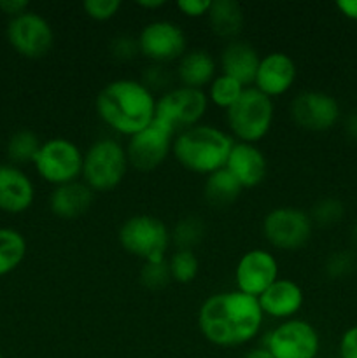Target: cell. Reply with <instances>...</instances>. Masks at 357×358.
<instances>
[{
  "mask_svg": "<svg viewBox=\"0 0 357 358\" xmlns=\"http://www.w3.org/2000/svg\"><path fill=\"white\" fill-rule=\"evenodd\" d=\"M261 308L255 297L240 290L206 297L198 311V327L203 338L219 348H234L251 343L262 327Z\"/></svg>",
  "mask_w": 357,
  "mask_h": 358,
  "instance_id": "1",
  "label": "cell"
},
{
  "mask_svg": "<svg viewBox=\"0 0 357 358\" xmlns=\"http://www.w3.org/2000/svg\"><path fill=\"white\" fill-rule=\"evenodd\" d=\"M94 108L105 126L128 138L156 119V98L136 79H115L105 84L97 94Z\"/></svg>",
  "mask_w": 357,
  "mask_h": 358,
  "instance_id": "2",
  "label": "cell"
},
{
  "mask_svg": "<svg viewBox=\"0 0 357 358\" xmlns=\"http://www.w3.org/2000/svg\"><path fill=\"white\" fill-rule=\"evenodd\" d=\"M233 145L234 138L230 133L200 122L175 135L172 154L188 171L209 177L226 166Z\"/></svg>",
  "mask_w": 357,
  "mask_h": 358,
  "instance_id": "3",
  "label": "cell"
},
{
  "mask_svg": "<svg viewBox=\"0 0 357 358\" xmlns=\"http://www.w3.org/2000/svg\"><path fill=\"white\" fill-rule=\"evenodd\" d=\"M275 119V105L272 98L262 94L254 86L245 87L237 103L226 110L230 135L237 142L258 143L270 133Z\"/></svg>",
  "mask_w": 357,
  "mask_h": 358,
  "instance_id": "4",
  "label": "cell"
},
{
  "mask_svg": "<svg viewBox=\"0 0 357 358\" xmlns=\"http://www.w3.org/2000/svg\"><path fill=\"white\" fill-rule=\"evenodd\" d=\"M128 168L125 145L114 138H100L84 152L80 178L93 192L112 191L125 180Z\"/></svg>",
  "mask_w": 357,
  "mask_h": 358,
  "instance_id": "5",
  "label": "cell"
},
{
  "mask_svg": "<svg viewBox=\"0 0 357 358\" xmlns=\"http://www.w3.org/2000/svg\"><path fill=\"white\" fill-rule=\"evenodd\" d=\"M118 240L125 252L144 262L164 261L172 233L167 224L154 215H133L121 224Z\"/></svg>",
  "mask_w": 357,
  "mask_h": 358,
  "instance_id": "6",
  "label": "cell"
},
{
  "mask_svg": "<svg viewBox=\"0 0 357 358\" xmlns=\"http://www.w3.org/2000/svg\"><path fill=\"white\" fill-rule=\"evenodd\" d=\"M83 159L84 152L72 140L58 136L42 142L31 164L42 180L59 187L83 177Z\"/></svg>",
  "mask_w": 357,
  "mask_h": 358,
  "instance_id": "7",
  "label": "cell"
},
{
  "mask_svg": "<svg viewBox=\"0 0 357 358\" xmlns=\"http://www.w3.org/2000/svg\"><path fill=\"white\" fill-rule=\"evenodd\" d=\"M262 236L273 248L296 252L310 241L314 222L310 213L296 206H279L270 210L262 219Z\"/></svg>",
  "mask_w": 357,
  "mask_h": 358,
  "instance_id": "8",
  "label": "cell"
},
{
  "mask_svg": "<svg viewBox=\"0 0 357 358\" xmlns=\"http://www.w3.org/2000/svg\"><path fill=\"white\" fill-rule=\"evenodd\" d=\"M175 135L177 133L170 126L154 119L147 128L128 138L125 149L130 166L142 173L160 168L170 156Z\"/></svg>",
  "mask_w": 357,
  "mask_h": 358,
  "instance_id": "9",
  "label": "cell"
},
{
  "mask_svg": "<svg viewBox=\"0 0 357 358\" xmlns=\"http://www.w3.org/2000/svg\"><path fill=\"white\" fill-rule=\"evenodd\" d=\"M209 108V98L202 90L178 86L156 100V119L175 133L200 124Z\"/></svg>",
  "mask_w": 357,
  "mask_h": 358,
  "instance_id": "10",
  "label": "cell"
},
{
  "mask_svg": "<svg viewBox=\"0 0 357 358\" xmlns=\"http://www.w3.org/2000/svg\"><path fill=\"white\" fill-rule=\"evenodd\" d=\"M265 348L273 358H317L321 336L308 322L290 318L266 336Z\"/></svg>",
  "mask_w": 357,
  "mask_h": 358,
  "instance_id": "11",
  "label": "cell"
},
{
  "mask_svg": "<svg viewBox=\"0 0 357 358\" xmlns=\"http://www.w3.org/2000/svg\"><path fill=\"white\" fill-rule=\"evenodd\" d=\"M7 41L23 58L38 59L44 58L55 45V31L44 16L27 10L9 21Z\"/></svg>",
  "mask_w": 357,
  "mask_h": 358,
  "instance_id": "12",
  "label": "cell"
},
{
  "mask_svg": "<svg viewBox=\"0 0 357 358\" xmlns=\"http://www.w3.org/2000/svg\"><path fill=\"white\" fill-rule=\"evenodd\" d=\"M139 52L154 63H170L181 59L186 52V34L177 23L156 20L140 30Z\"/></svg>",
  "mask_w": 357,
  "mask_h": 358,
  "instance_id": "13",
  "label": "cell"
},
{
  "mask_svg": "<svg viewBox=\"0 0 357 358\" xmlns=\"http://www.w3.org/2000/svg\"><path fill=\"white\" fill-rule=\"evenodd\" d=\"M289 112L294 124L315 133L331 129L342 114L336 98L324 91H301L290 101Z\"/></svg>",
  "mask_w": 357,
  "mask_h": 358,
  "instance_id": "14",
  "label": "cell"
},
{
  "mask_svg": "<svg viewBox=\"0 0 357 358\" xmlns=\"http://www.w3.org/2000/svg\"><path fill=\"white\" fill-rule=\"evenodd\" d=\"M279 280V261L265 248H252L234 266L237 290L258 299L272 283Z\"/></svg>",
  "mask_w": 357,
  "mask_h": 358,
  "instance_id": "15",
  "label": "cell"
},
{
  "mask_svg": "<svg viewBox=\"0 0 357 358\" xmlns=\"http://www.w3.org/2000/svg\"><path fill=\"white\" fill-rule=\"evenodd\" d=\"M296 76L298 69L294 59L287 52L273 51L261 56L258 72H255L254 87L273 100L290 91Z\"/></svg>",
  "mask_w": 357,
  "mask_h": 358,
  "instance_id": "16",
  "label": "cell"
},
{
  "mask_svg": "<svg viewBox=\"0 0 357 358\" xmlns=\"http://www.w3.org/2000/svg\"><path fill=\"white\" fill-rule=\"evenodd\" d=\"M224 168L237 178L241 189H254L265 182L268 161L265 152L254 143L234 142Z\"/></svg>",
  "mask_w": 357,
  "mask_h": 358,
  "instance_id": "17",
  "label": "cell"
},
{
  "mask_svg": "<svg viewBox=\"0 0 357 358\" xmlns=\"http://www.w3.org/2000/svg\"><path fill=\"white\" fill-rule=\"evenodd\" d=\"M262 315L276 320H290L304 304V292L296 282L279 278L258 297Z\"/></svg>",
  "mask_w": 357,
  "mask_h": 358,
  "instance_id": "18",
  "label": "cell"
},
{
  "mask_svg": "<svg viewBox=\"0 0 357 358\" xmlns=\"http://www.w3.org/2000/svg\"><path fill=\"white\" fill-rule=\"evenodd\" d=\"M35 187L23 170L0 164V210L10 215L23 213L34 205Z\"/></svg>",
  "mask_w": 357,
  "mask_h": 358,
  "instance_id": "19",
  "label": "cell"
},
{
  "mask_svg": "<svg viewBox=\"0 0 357 358\" xmlns=\"http://www.w3.org/2000/svg\"><path fill=\"white\" fill-rule=\"evenodd\" d=\"M220 73L233 77L245 87L254 84L261 56L252 44L245 41H230L220 51Z\"/></svg>",
  "mask_w": 357,
  "mask_h": 358,
  "instance_id": "20",
  "label": "cell"
},
{
  "mask_svg": "<svg viewBox=\"0 0 357 358\" xmlns=\"http://www.w3.org/2000/svg\"><path fill=\"white\" fill-rule=\"evenodd\" d=\"M94 203V192L84 182L59 185L49 196V208L59 219H77L90 212Z\"/></svg>",
  "mask_w": 357,
  "mask_h": 358,
  "instance_id": "21",
  "label": "cell"
},
{
  "mask_svg": "<svg viewBox=\"0 0 357 358\" xmlns=\"http://www.w3.org/2000/svg\"><path fill=\"white\" fill-rule=\"evenodd\" d=\"M216 70V59L205 49H192L184 52L177 63V77L181 86L192 87V90L203 91V87L214 80Z\"/></svg>",
  "mask_w": 357,
  "mask_h": 358,
  "instance_id": "22",
  "label": "cell"
},
{
  "mask_svg": "<svg viewBox=\"0 0 357 358\" xmlns=\"http://www.w3.org/2000/svg\"><path fill=\"white\" fill-rule=\"evenodd\" d=\"M206 17H209V24L214 34L220 38H227V41H234V37L241 31L245 21L244 9L234 0L212 2Z\"/></svg>",
  "mask_w": 357,
  "mask_h": 358,
  "instance_id": "23",
  "label": "cell"
},
{
  "mask_svg": "<svg viewBox=\"0 0 357 358\" xmlns=\"http://www.w3.org/2000/svg\"><path fill=\"white\" fill-rule=\"evenodd\" d=\"M241 191H244L241 185L238 184L237 178L226 168L209 175L205 182V187H203L205 199L210 205L216 206V208H224V206L233 205L240 198Z\"/></svg>",
  "mask_w": 357,
  "mask_h": 358,
  "instance_id": "24",
  "label": "cell"
},
{
  "mask_svg": "<svg viewBox=\"0 0 357 358\" xmlns=\"http://www.w3.org/2000/svg\"><path fill=\"white\" fill-rule=\"evenodd\" d=\"M27 257V240L18 231L0 227V276H6L20 268Z\"/></svg>",
  "mask_w": 357,
  "mask_h": 358,
  "instance_id": "25",
  "label": "cell"
},
{
  "mask_svg": "<svg viewBox=\"0 0 357 358\" xmlns=\"http://www.w3.org/2000/svg\"><path fill=\"white\" fill-rule=\"evenodd\" d=\"M245 91V86H241L238 80H234L233 77L219 76L214 77L212 83L209 84V103H214L217 108H223V110H230L234 103H237L238 98L241 96V93Z\"/></svg>",
  "mask_w": 357,
  "mask_h": 358,
  "instance_id": "26",
  "label": "cell"
},
{
  "mask_svg": "<svg viewBox=\"0 0 357 358\" xmlns=\"http://www.w3.org/2000/svg\"><path fill=\"white\" fill-rule=\"evenodd\" d=\"M42 142L34 131L30 129H20L14 135H10L7 142V156L10 161L18 164L34 163Z\"/></svg>",
  "mask_w": 357,
  "mask_h": 358,
  "instance_id": "27",
  "label": "cell"
},
{
  "mask_svg": "<svg viewBox=\"0 0 357 358\" xmlns=\"http://www.w3.org/2000/svg\"><path fill=\"white\" fill-rule=\"evenodd\" d=\"M168 269H170L172 282H177L181 285L195 282L200 271L198 257L192 250H178L174 252L168 259Z\"/></svg>",
  "mask_w": 357,
  "mask_h": 358,
  "instance_id": "28",
  "label": "cell"
},
{
  "mask_svg": "<svg viewBox=\"0 0 357 358\" xmlns=\"http://www.w3.org/2000/svg\"><path fill=\"white\" fill-rule=\"evenodd\" d=\"M205 224L198 217H186L178 220L177 226L172 231V241L178 247V250H192V247L203 240Z\"/></svg>",
  "mask_w": 357,
  "mask_h": 358,
  "instance_id": "29",
  "label": "cell"
},
{
  "mask_svg": "<svg viewBox=\"0 0 357 358\" xmlns=\"http://www.w3.org/2000/svg\"><path fill=\"white\" fill-rule=\"evenodd\" d=\"M343 215H345V206L340 199L335 198H324L314 205L310 212L312 222L322 227H331L342 222Z\"/></svg>",
  "mask_w": 357,
  "mask_h": 358,
  "instance_id": "30",
  "label": "cell"
},
{
  "mask_svg": "<svg viewBox=\"0 0 357 358\" xmlns=\"http://www.w3.org/2000/svg\"><path fill=\"white\" fill-rule=\"evenodd\" d=\"M172 282L170 269H168V261L158 262H144L140 269V283L149 290H160Z\"/></svg>",
  "mask_w": 357,
  "mask_h": 358,
  "instance_id": "31",
  "label": "cell"
},
{
  "mask_svg": "<svg viewBox=\"0 0 357 358\" xmlns=\"http://www.w3.org/2000/svg\"><path fill=\"white\" fill-rule=\"evenodd\" d=\"M356 264H357V259L352 252L338 250L335 252V254L329 255L328 261H326L324 264V269H326V275H328L329 278L338 280V278H345V276H349L350 273L356 269Z\"/></svg>",
  "mask_w": 357,
  "mask_h": 358,
  "instance_id": "32",
  "label": "cell"
},
{
  "mask_svg": "<svg viewBox=\"0 0 357 358\" xmlns=\"http://www.w3.org/2000/svg\"><path fill=\"white\" fill-rule=\"evenodd\" d=\"M83 9L88 17L94 21H108L119 13L121 2L119 0H86Z\"/></svg>",
  "mask_w": 357,
  "mask_h": 358,
  "instance_id": "33",
  "label": "cell"
},
{
  "mask_svg": "<svg viewBox=\"0 0 357 358\" xmlns=\"http://www.w3.org/2000/svg\"><path fill=\"white\" fill-rule=\"evenodd\" d=\"M111 52L114 58L118 59H132L133 56L139 52V42H136V38L133 37H118L112 41L111 44Z\"/></svg>",
  "mask_w": 357,
  "mask_h": 358,
  "instance_id": "34",
  "label": "cell"
},
{
  "mask_svg": "<svg viewBox=\"0 0 357 358\" xmlns=\"http://www.w3.org/2000/svg\"><path fill=\"white\" fill-rule=\"evenodd\" d=\"M210 0H178L177 9L186 17H203L209 14Z\"/></svg>",
  "mask_w": 357,
  "mask_h": 358,
  "instance_id": "35",
  "label": "cell"
},
{
  "mask_svg": "<svg viewBox=\"0 0 357 358\" xmlns=\"http://www.w3.org/2000/svg\"><path fill=\"white\" fill-rule=\"evenodd\" d=\"M340 358H357V325L346 329L340 338L338 345Z\"/></svg>",
  "mask_w": 357,
  "mask_h": 358,
  "instance_id": "36",
  "label": "cell"
},
{
  "mask_svg": "<svg viewBox=\"0 0 357 358\" xmlns=\"http://www.w3.org/2000/svg\"><path fill=\"white\" fill-rule=\"evenodd\" d=\"M28 7H30V3L27 0H0V10L7 14V16H10V20L27 13Z\"/></svg>",
  "mask_w": 357,
  "mask_h": 358,
  "instance_id": "37",
  "label": "cell"
},
{
  "mask_svg": "<svg viewBox=\"0 0 357 358\" xmlns=\"http://www.w3.org/2000/svg\"><path fill=\"white\" fill-rule=\"evenodd\" d=\"M336 9L346 17V20L357 21V0H338Z\"/></svg>",
  "mask_w": 357,
  "mask_h": 358,
  "instance_id": "38",
  "label": "cell"
},
{
  "mask_svg": "<svg viewBox=\"0 0 357 358\" xmlns=\"http://www.w3.org/2000/svg\"><path fill=\"white\" fill-rule=\"evenodd\" d=\"M345 133L350 140L357 142V112H352L345 119Z\"/></svg>",
  "mask_w": 357,
  "mask_h": 358,
  "instance_id": "39",
  "label": "cell"
},
{
  "mask_svg": "<svg viewBox=\"0 0 357 358\" xmlns=\"http://www.w3.org/2000/svg\"><path fill=\"white\" fill-rule=\"evenodd\" d=\"M241 358H273V357L270 355L268 350H266L265 346H262V348H252V350H248V352L245 353V355L241 357Z\"/></svg>",
  "mask_w": 357,
  "mask_h": 358,
  "instance_id": "40",
  "label": "cell"
},
{
  "mask_svg": "<svg viewBox=\"0 0 357 358\" xmlns=\"http://www.w3.org/2000/svg\"><path fill=\"white\" fill-rule=\"evenodd\" d=\"M136 6L139 7H142V9H149V10H156V9H160V7H163L164 6V2L163 0H140L139 3H136Z\"/></svg>",
  "mask_w": 357,
  "mask_h": 358,
  "instance_id": "41",
  "label": "cell"
},
{
  "mask_svg": "<svg viewBox=\"0 0 357 358\" xmlns=\"http://www.w3.org/2000/svg\"><path fill=\"white\" fill-rule=\"evenodd\" d=\"M352 238H354V241L357 243V220H356V224L352 226Z\"/></svg>",
  "mask_w": 357,
  "mask_h": 358,
  "instance_id": "42",
  "label": "cell"
},
{
  "mask_svg": "<svg viewBox=\"0 0 357 358\" xmlns=\"http://www.w3.org/2000/svg\"><path fill=\"white\" fill-rule=\"evenodd\" d=\"M0 358H4V357H2V353H0Z\"/></svg>",
  "mask_w": 357,
  "mask_h": 358,
  "instance_id": "43",
  "label": "cell"
}]
</instances>
